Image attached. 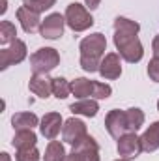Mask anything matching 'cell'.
I'll return each mask as SVG.
<instances>
[{
    "label": "cell",
    "instance_id": "cell-25",
    "mask_svg": "<svg viewBox=\"0 0 159 161\" xmlns=\"http://www.w3.org/2000/svg\"><path fill=\"white\" fill-rule=\"evenodd\" d=\"M54 2L56 0H23V6L25 8H28L30 11H34V13H43V11H47V9H51L52 6H54Z\"/></svg>",
    "mask_w": 159,
    "mask_h": 161
},
{
    "label": "cell",
    "instance_id": "cell-5",
    "mask_svg": "<svg viewBox=\"0 0 159 161\" xmlns=\"http://www.w3.org/2000/svg\"><path fill=\"white\" fill-rule=\"evenodd\" d=\"M64 17H66V25H68L73 32H84V30H88V28L94 25V19H92L90 11H88L84 6L77 4V2H73V4L68 6Z\"/></svg>",
    "mask_w": 159,
    "mask_h": 161
},
{
    "label": "cell",
    "instance_id": "cell-13",
    "mask_svg": "<svg viewBox=\"0 0 159 161\" xmlns=\"http://www.w3.org/2000/svg\"><path fill=\"white\" fill-rule=\"evenodd\" d=\"M60 127L62 125V114L60 113H47L40 122V129H41V135L49 141H54L56 135L60 133Z\"/></svg>",
    "mask_w": 159,
    "mask_h": 161
},
{
    "label": "cell",
    "instance_id": "cell-33",
    "mask_svg": "<svg viewBox=\"0 0 159 161\" xmlns=\"http://www.w3.org/2000/svg\"><path fill=\"white\" fill-rule=\"evenodd\" d=\"M157 111H159V101H157Z\"/></svg>",
    "mask_w": 159,
    "mask_h": 161
},
{
    "label": "cell",
    "instance_id": "cell-15",
    "mask_svg": "<svg viewBox=\"0 0 159 161\" xmlns=\"http://www.w3.org/2000/svg\"><path fill=\"white\" fill-rule=\"evenodd\" d=\"M28 88L30 92H34L38 97L41 99H47L51 94H52V79H49L47 75H32L30 82H28Z\"/></svg>",
    "mask_w": 159,
    "mask_h": 161
},
{
    "label": "cell",
    "instance_id": "cell-8",
    "mask_svg": "<svg viewBox=\"0 0 159 161\" xmlns=\"http://www.w3.org/2000/svg\"><path fill=\"white\" fill-rule=\"evenodd\" d=\"M105 127L111 133V137H114V139H120L125 133H131L129 120H127V113L125 111H120V109L111 111L107 114V118H105Z\"/></svg>",
    "mask_w": 159,
    "mask_h": 161
},
{
    "label": "cell",
    "instance_id": "cell-28",
    "mask_svg": "<svg viewBox=\"0 0 159 161\" xmlns=\"http://www.w3.org/2000/svg\"><path fill=\"white\" fill-rule=\"evenodd\" d=\"M152 49H154V58H159V36H156V38H154Z\"/></svg>",
    "mask_w": 159,
    "mask_h": 161
},
{
    "label": "cell",
    "instance_id": "cell-23",
    "mask_svg": "<svg viewBox=\"0 0 159 161\" xmlns=\"http://www.w3.org/2000/svg\"><path fill=\"white\" fill-rule=\"evenodd\" d=\"M17 30H15V25L9 23V21H2L0 23V43L2 45H8V43H13L17 40Z\"/></svg>",
    "mask_w": 159,
    "mask_h": 161
},
{
    "label": "cell",
    "instance_id": "cell-20",
    "mask_svg": "<svg viewBox=\"0 0 159 161\" xmlns=\"http://www.w3.org/2000/svg\"><path fill=\"white\" fill-rule=\"evenodd\" d=\"M45 161H62L66 158V148L62 142L58 141H51L47 144V150H45Z\"/></svg>",
    "mask_w": 159,
    "mask_h": 161
},
{
    "label": "cell",
    "instance_id": "cell-3",
    "mask_svg": "<svg viewBox=\"0 0 159 161\" xmlns=\"http://www.w3.org/2000/svg\"><path fill=\"white\" fill-rule=\"evenodd\" d=\"M71 94L79 99H88V97H96V99H107L112 94L111 84L105 82H97V80H88L84 77H79L71 82Z\"/></svg>",
    "mask_w": 159,
    "mask_h": 161
},
{
    "label": "cell",
    "instance_id": "cell-4",
    "mask_svg": "<svg viewBox=\"0 0 159 161\" xmlns=\"http://www.w3.org/2000/svg\"><path fill=\"white\" fill-rule=\"evenodd\" d=\"M60 64V54L52 47H41L30 56V68L36 75H47Z\"/></svg>",
    "mask_w": 159,
    "mask_h": 161
},
{
    "label": "cell",
    "instance_id": "cell-9",
    "mask_svg": "<svg viewBox=\"0 0 159 161\" xmlns=\"http://www.w3.org/2000/svg\"><path fill=\"white\" fill-rule=\"evenodd\" d=\"M64 25H66V17L60 13H51L45 17V21H41L40 34L45 40H58L64 34Z\"/></svg>",
    "mask_w": 159,
    "mask_h": 161
},
{
    "label": "cell",
    "instance_id": "cell-30",
    "mask_svg": "<svg viewBox=\"0 0 159 161\" xmlns=\"http://www.w3.org/2000/svg\"><path fill=\"white\" fill-rule=\"evenodd\" d=\"M6 9H8V2H6V0H2V9H0V13L4 15V13H6Z\"/></svg>",
    "mask_w": 159,
    "mask_h": 161
},
{
    "label": "cell",
    "instance_id": "cell-27",
    "mask_svg": "<svg viewBox=\"0 0 159 161\" xmlns=\"http://www.w3.org/2000/svg\"><path fill=\"white\" fill-rule=\"evenodd\" d=\"M148 75L154 82H159V58H152L148 64Z\"/></svg>",
    "mask_w": 159,
    "mask_h": 161
},
{
    "label": "cell",
    "instance_id": "cell-32",
    "mask_svg": "<svg viewBox=\"0 0 159 161\" xmlns=\"http://www.w3.org/2000/svg\"><path fill=\"white\" fill-rule=\"evenodd\" d=\"M116 161H129V159H123V158H122V159H116Z\"/></svg>",
    "mask_w": 159,
    "mask_h": 161
},
{
    "label": "cell",
    "instance_id": "cell-6",
    "mask_svg": "<svg viewBox=\"0 0 159 161\" xmlns=\"http://www.w3.org/2000/svg\"><path fill=\"white\" fill-rule=\"evenodd\" d=\"M62 161H99V146L96 139L86 135L80 142L73 144L71 154H66Z\"/></svg>",
    "mask_w": 159,
    "mask_h": 161
},
{
    "label": "cell",
    "instance_id": "cell-7",
    "mask_svg": "<svg viewBox=\"0 0 159 161\" xmlns=\"http://www.w3.org/2000/svg\"><path fill=\"white\" fill-rule=\"evenodd\" d=\"M26 58V43L23 40H15L9 43V47L0 51V69H8L9 66H15Z\"/></svg>",
    "mask_w": 159,
    "mask_h": 161
},
{
    "label": "cell",
    "instance_id": "cell-29",
    "mask_svg": "<svg viewBox=\"0 0 159 161\" xmlns=\"http://www.w3.org/2000/svg\"><path fill=\"white\" fill-rule=\"evenodd\" d=\"M84 2H86V6H88L90 9H96V8L99 6V2H101V0H84Z\"/></svg>",
    "mask_w": 159,
    "mask_h": 161
},
{
    "label": "cell",
    "instance_id": "cell-21",
    "mask_svg": "<svg viewBox=\"0 0 159 161\" xmlns=\"http://www.w3.org/2000/svg\"><path fill=\"white\" fill-rule=\"evenodd\" d=\"M140 30V25L131 21V19H125V17H116L114 19V32H129V34H139Z\"/></svg>",
    "mask_w": 159,
    "mask_h": 161
},
{
    "label": "cell",
    "instance_id": "cell-1",
    "mask_svg": "<svg viewBox=\"0 0 159 161\" xmlns=\"http://www.w3.org/2000/svg\"><path fill=\"white\" fill-rule=\"evenodd\" d=\"M80 49V68L88 73L99 71V64L103 60V53L107 49V40L101 32L90 34L79 45Z\"/></svg>",
    "mask_w": 159,
    "mask_h": 161
},
{
    "label": "cell",
    "instance_id": "cell-19",
    "mask_svg": "<svg viewBox=\"0 0 159 161\" xmlns=\"http://www.w3.org/2000/svg\"><path fill=\"white\" fill-rule=\"evenodd\" d=\"M40 124V118L34 113H17L11 116V125L15 131H23V129H34Z\"/></svg>",
    "mask_w": 159,
    "mask_h": 161
},
{
    "label": "cell",
    "instance_id": "cell-10",
    "mask_svg": "<svg viewBox=\"0 0 159 161\" xmlns=\"http://www.w3.org/2000/svg\"><path fill=\"white\" fill-rule=\"evenodd\" d=\"M142 152V141L137 133H125L118 139V154L123 159H133Z\"/></svg>",
    "mask_w": 159,
    "mask_h": 161
},
{
    "label": "cell",
    "instance_id": "cell-16",
    "mask_svg": "<svg viewBox=\"0 0 159 161\" xmlns=\"http://www.w3.org/2000/svg\"><path fill=\"white\" fill-rule=\"evenodd\" d=\"M69 111H71L73 114H80V116H88V118H92V116L97 114L99 105H97L96 99L88 97V99H79V101L71 103V105H69Z\"/></svg>",
    "mask_w": 159,
    "mask_h": 161
},
{
    "label": "cell",
    "instance_id": "cell-24",
    "mask_svg": "<svg viewBox=\"0 0 159 161\" xmlns=\"http://www.w3.org/2000/svg\"><path fill=\"white\" fill-rule=\"evenodd\" d=\"M125 113H127V120H129V129H131V133H137V131L142 127V124H144V113H142L140 109H137V107L127 109Z\"/></svg>",
    "mask_w": 159,
    "mask_h": 161
},
{
    "label": "cell",
    "instance_id": "cell-18",
    "mask_svg": "<svg viewBox=\"0 0 159 161\" xmlns=\"http://www.w3.org/2000/svg\"><path fill=\"white\" fill-rule=\"evenodd\" d=\"M38 142V137L32 129H23V131H15V137L11 141L13 148L17 150H28V148H34Z\"/></svg>",
    "mask_w": 159,
    "mask_h": 161
},
{
    "label": "cell",
    "instance_id": "cell-12",
    "mask_svg": "<svg viewBox=\"0 0 159 161\" xmlns=\"http://www.w3.org/2000/svg\"><path fill=\"white\" fill-rule=\"evenodd\" d=\"M99 75L109 80H114L122 75V64H120L118 53H109L103 56V60L99 64Z\"/></svg>",
    "mask_w": 159,
    "mask_h": 161
},
{
    "label": "cell",
    "instance_id": "cell-26",
    "mask_svg": "<svg viewBox=\"0 0 159 161\" xmlns=\"http://www.w3.org/2000/svg\"><path fill=\"white\" fill-rule=\"evenodd\" d=\"M40 159L41 156L36 150V146L28 148V150H17V154H15V161H40Z\"/></svg>",
    "mask_w": 159,
    "mask_h": 161
},
{
    "label": "cell",
    "instance_id": "cell-17",
    "mask_svg": "<svg viewBox=\"0 0 159 161\" xmlns=\"http://www.w3.org/2000/svg\"><path fill=\"white\" fill-rule=\"evenodd\" d=\"M142 141V150L144 152H156L159 148V122H154L140 137Z\"/></svg>",
    "mask_w": 159,
    "mask_h": 161
},
{
    "label": "cell",
    "instance_id": "cell-2",
    "mask_svg": "<svg viewBox=\"0 0 159 161\" xmlns=\"http://www.w3.org/2000/svg\"><path fill=\"white\" fill-rule=\"evenodd\" d=\"M114 45L120 56L129 62V64H137L142 60L144 56V49L142 43L137 38V34H129V32H114Z\"/></svg>",
    "mask_w": 159,
    "mask_h": 161
},
{
    "label": "cell",
    "instance_id": "cell-31",
    "mask_svg": "<svg viewBox=\"0 0 159 161\" xmlns=\"http://www.w3.org/2000/svg\"><path fill=\"white\" fill-rule=\"evenodd\" d=\"M0 158H2V161H11V159H9V156H8L6 152H2V154H0Z\"/></svg>",
    "mask_w": 159,
    "mask_h": 161
},
{
    "label": "cell",
    "instance_id": "cell-11",
    "mask_svg": "<svg viewBox=\"0 0 159 161\" xmlns=\"http://www.w3.org/2000/svg\"><path fill=\"white\" fill-rule=\"evenodd\" d=\"M86 124L79 118H69V120L64 122V127H62V137L68 144H77L80 142L84 137H86Z\"/></svg>",
    "mask_w": 159,
    "mask_h": 161
},
{
    "label": "cell",
    "instance_id": "cell-22",
    "mask_svg": "<svg viewBox=\"0 0 159 161\" xmlns=\"http://www.w3.org/2000/svg\"><path fill=\"white\" fill-rule=\"evenodd\" d=\"M52 94L58 99H66L71 94V84L64 79V77H54L52 79Z\"/></svg>",
    "mask_w": 159,
    "mask_h": 161
},
{
    "label": "cell",
    "instance_id": "cell-14",
    "mask_svg": "<svg viewBox=\"0 0 159 161\" xmlns=\"http://www.w3.org/2000/svg\"><path fill=\"white\" fill-rule=\"evenodd\" d=\"M17 19H19V23H21V26H23V30L26 34H34L36 30H40V26H41L40 15L34 13V11H30L25 6L17 9Z\"/></svg>",
    "mask_w": 159,
    "mask_h": 161
}]
</instances>
